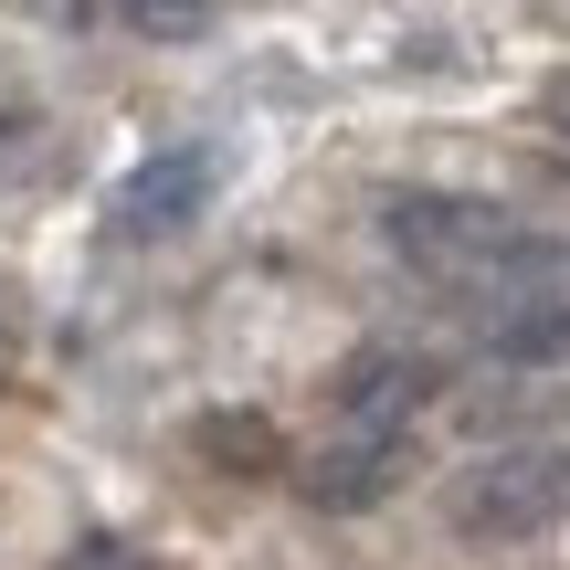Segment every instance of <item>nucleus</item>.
Masks as SVG:
<instances>
[{
  "mask_svg": "<svg viewBox=\"0 0 570 570\" xmlns=\"http://www.w3.org/2000/svg\"><path fill=\"white\" fill-rule=\"evenodd\" d=\"M127 21H138V32H202V21H212V0H127Z\"/></svg>",
  "mask_w": 570,
  "mask_h": 570,
  "instance_id": "8",
  "label": "nucleus"
},
{
  "mask_svg": "<svg viewBox=\"0 0 570 570\" xmlns=\"http://www.w3.org/2000/svg\"><path fill=\"white\" fill-rule=\"evenodd\" d=\"M539 127L570 148V63H560V75H539Z\"/></svg>",
  "mask_w": 570,
  "mask_h": 570,
  "instance_id": "10",
  "label": "nucleus"
},
{
  "mask_svg": "<svg viewBox=\"0 0 570 570\" xmlns=\"http://www.w3.org/2000/svg\"><path fill=\"white\" fill-rule=\"evenodd\" d=\"M63 570H148V560H138V550H127V539H117V529H85V539H75V550H63Z\"/></svg>",
  "mask_w": 570,
  "mask_h": 570,
  "instance_id": "9",
  "label": "nucleus"
},
{
  "mask_svg": "<svg viewBox=\"0 0 570 570\" xmlns=\"http://www.w3.org/2000/svg\"><path fill=\"white\" fill-rule=\"evenodd\" d=\"M402 465H412V433H381V423H348L338 444L306 465V497L317 508H381L391 487H402Z\"/></svg>",
  "mask_w": 570,
  "mask_h": 570,
  "instance_id": "4",
  "label": "nucleus"
},
{
  "mask_svg": "<svg viewBox=\"0 0 570 570\" xmlns=\"http://www.w3.org/2000/svg\"><path fill=\"white\" fill-rule=\"evenodd\" d=\"M423 391H433V370L412 360V348H348V370H338V423H381V433H412Z\"/></svg>",
  "mask_w": 570,
  "mask_h": 570,
  "instance_id": "5",
  "label": "nucleus"
},
{
  "mask_svg": "<svg viewBox=\"0 0 570 570\" xmlns=\"http://www.w3.org/2000/svg\"><path fill=\"white\" fill-rule=\"evenodd\" d=\"M444 518L454 539H539L570 518V433H518L487 444L475 465L444 475Z\"/></svg>",
  "mask_w": 570,
  "mask_h": 570,
  "instance_id": "2",
  "label": "nucleus"
},
{
  "mask_svg": "<svg viewBox=\"0 0 570 570\" xmlns=\"http://www.w3.org/2000/svg\"><path fill=\"white\" fill-rule=\"evenodd\" d=\"M487 360H508V370H570V296H508L487 317Z\"/></svg>",
  "mask_w": 570,
  "mask_h": 570,
  "instance_id": "6",
  "label": "nucleus"
},
{
  "mask_svg": "<svg viewBox=\"0 0 570 570\" xmlns=\"http://www.w3.org/2000/svg\"><path fill=\"white\" fill-rule=\"evenodd\" d=\"M202 454H223V465H275V423H244V412H212L202 423Z\"/></svg>",
  "mask_w": 570,
  "mask_h": 570,
  "instance_id": "7",
  "label": "nucleus"
},
{
  "mask_svg": "<svg viewBox=\"0 0 570 570\" xmlns=\"http://www.w3.org/2000/svg\"><path fill=\"white\" fill-rule=\"evenodd\" d=\"M212 190H223V148L180 138V148H148V159L117 180L106 223H117L127 244H148V233H180V223H202V212H212Z\"/></svg>",
  "mask_w": 570,
  "mask_h": 570,
  "instance_id": "3",
  "label": "nucleus"
},
{
  "mask_svg": "<svg viewBox=\"0 0 570 570\" xmlns=\"http://www.w3.org/2000/svg\"><path fill=\"white\" fill-rule=\"evenodd\" d=\"M381 244L412 275L454 285V296H570V244L539 223H518L508 202H475V190H391L381 202Z\"/></svg>",
  "mask_w": 570,
  "mask_h": 570,
  "instance_id": "1",
  "label": "nucleus"
}]
</instances>
